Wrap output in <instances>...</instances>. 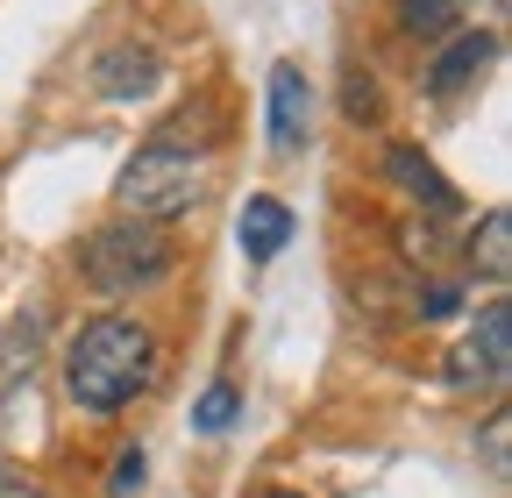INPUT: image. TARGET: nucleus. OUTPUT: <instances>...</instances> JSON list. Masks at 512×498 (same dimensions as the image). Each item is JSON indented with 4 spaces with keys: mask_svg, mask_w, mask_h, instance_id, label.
<instances>
[{
    "mask_svg": "<svg viewBox=\"0 0 512 498\" xmlns=\"http://www.w3.org/2000/svg\"><path fill=\"white\" fill-rule=\"evenodd\" d=\"M150 378H157V342H150V328L121 321V314L86 321L72 335V349H64V385H72V399L86 413H121Z\"/></svg>",
    "mask_w": 512,
    "mask_h": 498,
    "instance_id": "obj_1",
    "label": "nucleus"
},
{
    "mask_svg": "<svg viewBox=\"0 0 512 498\" xmlns=\"http://www.w3.org/2000/svg\"><path fill=\"white\" fill-rule=\"evenodd\" d=\"M79 271H86V285H93L100 299H114V292L157 285V278L171 271V242H164L150 221H107V228L86 235Z\"/></svg>",
    "mask_w": 512,
    "mask_h": 498,
    "instance_id": "obj_2",
    "label": "nucleus"
},
{
    "mask_svg": "<svg viewBox=\"0 0 512 498\" xmlns=\"http://www.w3.org/2000/svg\"><path fill=\"white\" fill-rule=\"evenodd\" d=\"M114 200L136 221H178L200 200V157L178 150V143H143L128 157V171L114 178Z\"/></svg>",
    "mask_w": 512,
    "mask_h": 498,
    "instance_id": "obj_3",
    "label": "nucleus"
},
{
    "mask_svg": "<svg viewBox=\"0 0 512 498\" xmlns=\"http://www.w3.org/2000/svg\"><path fill=\"white\" fill-rule=\"evenodd\" d=\"M512 314H505V299H491L484 314H477V328L456 342V356H448V378L456 385H484V392H498L505 385V370H512Z\"/></svg>",
    "mask_w": 512,
    "mask_h": 498,
    "instance_id": "obj_4",
    "label": "nucleus"
},
{
    "mask_svg": "<svg viewBox=\"0 0 512 498\" xmlns=\"http://www.w3.org/2000/svg\"><path fill=\"white\" fill-rule=\"evenodd\" d=\"M313 136V86L299 65H278L271 72V143L278 150H299Z\"/></svg>",
    "mask_w": 512,
    "mask_h": 498,
    "instance_id": "obj_5",
    "label": "nucleus"
},
{
    "mask_svg": "<svg viewBox=\"0 0 512 498\" xmlns=\"http://www.w3.org/2000/svg\"><path fill=\"white\" fill-rule=\"evenodd\" d=\"M235 235H242V257H249V264H271L278 249L292 242V207H285V200H249Z\"/></svg>",
    "mask_w": 512,
    "mask_h": 498,
    "instance_id": "obj_6",
    "label": "nucleus"
},
{
    "mask_svg": "<svg viewBox=\"0 0 512 498\" xmlns=\"http://www.w3.org/2000/svg\"><path fill=\"white\" fill-rule=\"evenodd\" d=\"M491 57H498V36H456V43H448V57H441V65L427 72V86H434V93L448 100L456 86L484 79V65H491Z\"/></svg>",
    "mask_w": 512,
    "mask_h": 498,
    "instance_id": "obj_7",
    "label": "nucleus"
},
{
    "mask_svg": "<svg viewBox=\"0 0 512 498\" xmlns=\"http://www.w3.org/2000/svg\"><path fill=\"white\" fill-rule=\"evenodd\" d=\"M384 164H392V178L406 185L413 200H427L434 214H456V207H463V193H456V185H448V178H441V171H434V164H427L420 150H392Z\"/></svg>",
    "mask_w": 512,
    "mask_h": 498,
    "instance_id": "obj_8",
    "label": "nucleus"
},
{
    "mask_svg": "<svg viewBox=\"0 0 512 498\" xmlns=\"http://www.w3.org/2000/svg\"><path fill=\"white\" fill-rule=\"evenodd\" d=\"M157 86V57L150 50H107V65H100V93L107 100H136Z\"/></svg>",
    "mask_w": 512,
    "mask_h": 498,
    "instance_id": "obj_9",
    "label": "nucleus"
},
{
    "mask_svg": "<svg viewBox=\"0 0 512 498\" xmlns=\"http://www.w3.org/2000/svg\"><path fill=\"white\" fill-rule=\"evenodd\" d=\"M470 15V0H399V22L413 36H441V29H456Z\"/></svg>",
    "mask_w": 512,
    "mask_h": 498,
    "instance_id": "obj_10",
    "label": "nucleus"
},
{
    "mask_svg": "<svg viewBox=\"0 0 512 498\" xmlns=\"http://www.w3.org/2000/svg\"><path fill=\"white\" fill-rule=\"evenodd\" d=\"M505 249H512V228H505V214H484V228H477V242H470V257L484 264V278L491 285H505Z\"/></svg>",
    "mask_w": 512,
    "mask_h": 498,
    "instance_id": "obj_11",
    "label": "nucleus"
},
{
    "mask_svg": "<svg viewBox=\"0 0 512 498\" xmlns=\"http://www.w3.org/2000/svg\"><path fill=\"white\" fill-rule=\"evenodd\" d=\"M192 427H200V434L235 427V385H207V392H200V406H192Z\"/></svg>",
    "mask_w": 512,
    "mask_h": 498,
    "instance_id": "obj_12",
    "label": "nucleus"
},
{
    "mask_svg": "<svg viewBox=\"0 0 512 498\" xmlns=\"http://www.w3.org/2000/svg\"><path fill=\"white\" fill-rule=\"evenodd\" d=\"M143 470H150V463H143V449H121V463H114V498L136 491V484H143Z\"/></svg>",
    "mask_w": 512,
    "mask_h": 498,
    "instance_id": "obj_13",
    "label": "nucleus"
},
{
    "mask_svg": "<svg viewBox=\"0 0 512 498\" xmlns=\"http://www.w3.org/2000/svg\"><path fill=\"white\" fill-rule=\"evenodd\" d=\"M420 314H456V292H448V285H434V292L420 299Z\"/></svg>",
    "mask_w": 512,
    "mask_h": 498,
    "instance_id": "obj_14",
    "label": "nucleus"
},
{
    "mask_svg": "<svg viewBox=\"0 0 512 498\" xmlns=\"http://www.w3.org/2000/svg\"><path fill=\"white\" fill-rule=\"evenodd\" d=\"M349 107H356V121H370V107H377V93H370L363 79H349Z\"/></svg>",
    "mask_w": 512,
    "mask_h": 498,
    "instance_id": "obj_15",
    "label": "nucleus"
},
{
    "mask_svg": "<svg viewBox=\"0 0 512 498\" xmlns=\"http://www.w3.org/2000/svg\"><path fill=\"white\" fill-rule=\"evenodd\" d=\"M484 449H491V470H505V420H491V434H484Z\"/></svg>",
    "mask_w": 512,
    "mask_h": 498,
    "instance_id": "obj_16",
    "label": "nucleus"
},
{
    "mask_svg": "<svg viewBox=\"0 0 512 498\" xmlns=\"http://www.w3.org/2000/svg\"><path fill=\"white\" fill-rule=\"evenodd\" d=\"M0 498H43L36 484H0Z\"/></svg>",
    "mask_w": 512,
    "mask_h": 498,
    "instance_id": "obj_17",
    "label": "nucleus"
},
{
    "mask_svg": "<svg viewBox=\"0 0 512 498\" xmlns=\"http://www.w3.org/2000/svg\"><path fill=\"white\" fill-rule=\"evenodd\" d=\"M271 498H299V491H271Z\"/></svg>",
    "mask_w": 512,
    "mask_h": 498,
    "instance_id": "obj_18",
    "label": "nucleus"
}]
</instances>
